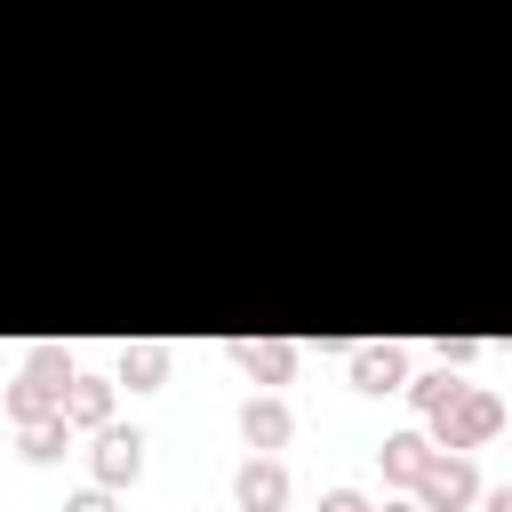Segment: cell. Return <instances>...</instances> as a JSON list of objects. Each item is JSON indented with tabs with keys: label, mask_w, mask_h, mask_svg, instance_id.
I'll use <instances>...</instances> for the list:
<instances>
[{
	"label": "cell",
	"mask_w": 512,
	"mask_h": 512,
	"mask_svg": "<svg viewBox=\"0 0 512 512\" xmlns=\"http://www.w3.org/2000/svg\"><path fill=\"white\" fill-rule=\"evenodd\" d=\"M424 432H432V448H488L496 432H504V400L488 392V384H456L432 416H424Z\"/></svg>",
	"instance_id": "6da1fadb"
},
{
	"label": "cell",
	"mask_w": 512,
	"mask_h": 512,
	"mask_svg": "<svg viewBox=\"0 0 512 512\" xmlns=\"http://www.w3.org/2000/svg\"><path fill=\"white\" fill-rule=\"evenodd\" d=\"M72 368H80V360H72L64 344H32V352H24V368H16V376H8V392H0L8 424H32V416H48Z\"/></svg>",
	"instance_id": "7a4b0ae2"
},
{
	"label": "cell",
	"mask_w": 512,
	"mask_h": 512,
	"mask_svg": "<svg viewBox=\"0 0 512 512\" xmlns=\"http://www.w3.org/2000/svg\"><path fill=\"white\" fill-rule=\"evenodd\" d=\"M408 496H416V512H472V496H480V464H472L464 448H432L424 472L408 480Z\"/></svg>",
	"instance_id": "3957f363"
},
{
	"label": "cell",
	"mask_w": 512,
	"mask_h": 512,
	"mask_svg": "<svg viewBox=\"0 0 512 512\" xmlns=\"http://www.w3.org/2000/svg\"><path fill=\"white\" fill-rule=\"evenodd\" d=\"M144 472V432L136 424H96L88 432V480L96 488H128Z\"/></svg>",
	"instance_id": "277c9868"
},
{
	"label": "cell",
	"mask_w": 512,
	"mask_h": 512,
	"mask_svg": "<svg viewBox=\"0 0 512 512\" xmlns=\"http://www.w3.org/2000/svg\"><path fill=\"white\" fill-rule=\"evenodd\" d=\"M224 352H232V368H240L256 392L288 384V376H296V360H304V344H296V336H232Z\"/></svg>",
	"instance_id": "5b68a950"
},
{
	"label": "cell",
	"mask_w": 512,
	"mask_h": 512,
	"mask_svg": "<svg viewBox=\"0 0 512 512\" xmlns=\"http://www.w3.org/2000/svg\"><path fill=\"white\" fill-rule=\"evenodd\" d=\"M112 400H120V384H112V376L72 368V376H64V392H56V416H64L72 432H96V424H112Z\"/></svg>",
	"instance_id": "8992f818"
},
{
	"label": "cell",
	"mask_w": 512,
	"mask_h": 512,
	"mask_svg": "<svg viewBox=\"0 0 512 512\" xmlns=\"http://www.w3.org/2000/svg\"><path fill=\"white\" fill-rule=\"evenodd\" d=\"M240 440H248L256 456H280V448L296 440V408H288L280 392H248V400H240Z\"/></svg>",
	"instance_id": "52a82bcc"
},
{
	"label": "cell",
	"mask_w": 512,
	"mask_h": 512,
	"mask_svg": "<svg viewBox=\"0 0 512 512\" xmlns=\"http://www.w3.org/2000/svg\"><path fill=\"white\" fill-rule=\"evenodd\" d=\"M344 376H352V392H400L408 384V344H352L344 352Z\"/></svg>",
	"instance_id": "ba28073f"
},
{
	"label": "cell",
	"mask_w": 512,
	"mask_h": 512,
	"mask_svg": "<svg viewBox=\"0 0 512 512\" xmlns=\"http://www.w3.org/2000/svg\"><path fill=\"white\" fill-rule=\"evenodd\" d=\"M280 504H288V464L248 448V464L232 472V512H280Z\"/></svg>",
	"instance_id": "9c48e42d"
},
{
	"label": "cell",
	"mask_w": 512,
	"mask_h": 512,
	"mask_svg": "<svg viewBox=\"0 0 512 512\" xmlns=\"http://www.w3.org/2000/svg\"><path fill=\"white\" fill-rule=\"evenodd\" d=\"M168 368H176V344H160V336H136V344H120V360H112V384H128V392H160V384H168Z\"/></svg>",
	"instance_id": "30bf717a"
},
{
	"label": "cell",
	"mask_w": 512,
	"mask_h": 512,
	"mask_svg": "<svg viewBox=\"0 0 512 512\" xmlns=\"http://www.w3.org/2000/svg\"><path fill=\"white\" fill-rule=\"evenodd\" d=\"M424 456H432V432H424V424H400V432H384V448H376V464H384V488H400V496H408V480L424 472Z\"/></svg>",
	"instance_id": "8fae6325"
},
{
	"label": "cell",
	"mask_w": 512,
	"mask_h": 512,
	"mask_svg": "<svg viewBox=\"0 0 512 512\" xmlns=\"http://www.w3.org/2000/svg\"><path fill=\"white\" fill-rule=\"evenodd\" d=\"M16 448H24V464H56L64 448H72V424L48 408V416H32V424H16Z\"/></svg>",
	"instance_id": "7c38bea8"
},
{
	"label": "cell",
	"mask_w": 512,
	"mask_h": 512,
	"mask_svg": "<svg viewBox=\"0 0 512 512\" xmlns=\"http://www.w3.org/2000/svg\"><path fill=\"white\" fill-rule=\"evenodd\" d=\"M64 512H120V488H80V496H64Z\"/></svg>",
	"instance_id": "4fadbf2b"
},
{
	"label": "cell",
	"mask_w": 512,
	"mask_h": 512,
	"mask_svg": "<svg viewBox=\"0 0 512 512\" xmlns=\"http://www.w3.org/2000/svg\"><path fill=\"white\" fill-rule=\"evenodd\" d=\"M432 352H440V360H456V368H464V360H472V352H480V336H440V344H432Z\"/></svg>",
	"instance_id": "5bb4252c"
},
{
	"label": "cell",
	"mask_w": 512,
	"mask_h": 512,
	"mask_svg": "<svg viewBox=\"0 0 512 512\" xmlns=\"http://www.w3.org/2000/svg\"><path fill=\"white\" fill-rule=\"evenodd\" d=\"M320 512H368V496H360V488H328V496H320Z\"/></svg>",
	"instance_id": "9a60e30c"
},
{
	"label": "cell",
	"mask_w": 512,
	"mask_h": 512,
	"mask_svg": "<svg viewBox=\"0 0 512 512\" xmlns=\"http://www.w3.org/2000/svg\"><path fill=\"white\" fill-rule=\"evenodd\" d=\"M472 504H480V512H512V488H480Z\"/></svg>",
	"instance_id": "2e32d148"
},
{
	"label": "cell",
	"mask_w": 512,
	"mask_h": 512,
	"mask_svg": "<svg viewBox=\"0 0 512 512\" xmlns=\"http://www.w3.org/2000/svg\"><path fill=\"white\" fill-rule=\"evenodd\" d=\"M368 512H416V496H392V504H368Z\"/></svg>",
	"instance_id": "e0dca14e"
}]
</instances>
